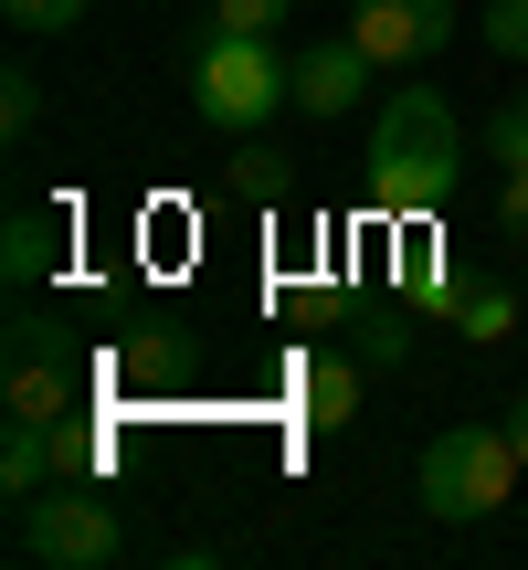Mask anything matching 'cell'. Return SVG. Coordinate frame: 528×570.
I'll return each mask as SVG.
<instances>
[{"label":"cell","mask_w":528,"mask_h":570,"mask_svg":"<svg viewBox=\"0 0 528 570\" xmlns=\"http://www.w3.org/2000/svg\"><path fill=\"white\" fill-rule=\"evenodd\" d=\"M11 550L21 560H42V570H106V560H127V518L106 508L96 487H42V497H21L11 508Z\"/></svg>","instance_id":"4"},{"label":"cell","mask_w":528,"mask_h":570,"mask_svg":"<svg viewBox=\"0 0 528 570\" xmlns=\"http://www.w3.org/2000/svg\"><path fill=\"white\" fill-rule=\"evenodd\" d=\"M454 338H476V348H497V338H508V327H518V285L508 275H466V296H454Z\"/></svg>","instance_id":"11"},{"label":"cell","mask_w":528,"mask_h":570,"mask_svg":"<svg viewBox=\"0 0 528 570\" xmlns=\"http://www.w3.org/2000/svg\"><path fill=\"white\" fill-rule=\"evenodd\" d=\"M233 190H254V202H264V190H285V159L264 138H244V148H233Z\"/></svg>","instance_id":"16"},{"label":"cell","mask_w":528,"mask_h":570,"mask_svg":"<svg viewBox=\"0 0 528 570\" xmlns=\"http://www.w3.org/2000/svg\"><path fill=\"white\" fill-rule=\"evenodd\" d=\"M412 306H370V317H360V348H370V360H402V338H412Z\"/></svg>","instance_id":"19"},{"label":"cell","mask_w":528,"mask_h":570,"mask_svg":"<svg viewBox=\"0 0 528 570\" xmlns=\"http://www.w3.org/2000/svg\"><path fill=\"white\" fill-rule=\"evenodd\" d=\"M391 296H402L412 317H454V296H466V265H454L444 244H402V275H391Z\"/></svg>","instance_id":"9"},{"label":"cell","mask_w":528,"mask_h":570,"mask_svg":"<svg viewBox=\"0 0 528 570\" xmlns=\"http://www.w3.org/2000/svg\"><path fill=\"white\" fill-rule=\"evenodd\" d=\"M285 11H296V0H212V21H233V32H275Z\"/></svg>","instance_id":"20"},{"label":"cell","mask_w":528,"mask_h":570,"mask_svg":"<svg viewBox=\"0 0 528 570\" xmlns=\"http://www.w3.org/2000/svg\"><path fill=\"white\" fill-rule=\"evenodd\" d=\"M497 244L528 254V169H508V180H497Z\"/></svg>","instance_id":"17"},{"label":"cell","mask_w":528,"mask_h":570,"mask_svg":"<svg viewBox=\"0 0 528 570\" xmlns=\"http://www.w3.org/2000/svg\"><path fill=\"white\" fill-rule=\"evenodd\" d=\"M487 42L508 63H528V0H487Z\"/></svg>","instance_id":"18"},{"label":"cell","mask_w":528,"mask_h":570,"mask_svg":"<svg viewBox=\"0 0 528 570\" xmlns=\"http://www.w3.org/2000/svg\"><path fill=\"white\" fill-rule=\"evenodd\" d=\"M0 402L32 412V423H85V360H11Z\"/></svg>","instance_id":"7"},{"label":"cell","mask_w":528,"mask_h":570,"mask_svg":"<svg viewBox=\"0 0 528 570\" xmlns=\"http://www.w3.org/2000/svg\"><path fill=\"white\" fill-rule=\"evenodd\" d=\"M349 412H360V370H349V360H327V348H317V360L296 370V423H306V433H339Z\"/></svg>","instance_id":"10"},{"label":"cell","mask_w":528,"mask_h":570,"mask_svg":"<svg viewBox=\"0 0 528 570\" xmlns=\"http://www.w3.org/2000/svg\"><path fill=\"white\" fill-rule=\"evenodd\" d=\"M349 32L381 63H433L454 42V0H349Z\"/></svg>","instance_id":"5"},{"label":"cell","mask_w":528,"mask_h":570,"mask_svg":"<svg viewBox=\"0 0 528 570\" xmlns=\"http://www.w3.org/2000/svg\"><path fill=\"white\" fill-rule=\"evenodd\" d=\"M454 180H466V117H454V96H433V85L381 96V117H370V202L433 212V202H454Z\"/></svg>","instance_id":"1"},{"label":"cell","mask_w":528,"mask_h":570,"mask_svg":"<svg viewBox=\"0 0 528 570\" xmlns=\"http://www.w3.org/2000/svg\"><path fill=\"white\" fill-rule=\"evenodd\" d=\"M487 159H497V169H528V96H508V106L487 117Z\"/></svg>","instance_id":"13"},{"label":"cell","mask_w":528,"mask_h":570,"mask_svg":"<svg viewBox=\"0 0 528 570\" xmlns=\"http://www.w3.org/2000/svg\"><path fill=\"white\" fill-rule=\"evenodd\" d=\"M53 223H42V212H11V223H0V285H42L53 275Z\"/></svg>","instance_id":"12"},{"label":"cell","mask_w":528,"mask_h":570,"mask_svg":"<svg viewBox=\"0 0 528 570\" xmlns=\"http://www.w3.org/2000/svg\"><path fill=\"white\" fill-rule=\"evenodd\" d=\"M0 11H11V32H75L96 0H0Z\"/></svg>","instance_id":"14"},{"label":"cell","mask_w":528,"mask_h":570,"mask_svg":"<svg viewBox=\"0 0 528 570\" xmlns=\"http://www.w3.org/2000/svg\"><path fill=\"white\" fill-rule=\"evenodd\" d=\"M497 423H508V444H518V465H528V391H518L508 412H497Z\"/></svg>","instance_id":"21"},{"label":"cell","mask_w":528,"mask_h":570,"mask_svg":"<svg viewBox=\"0 0 528 570\" xmlns=\"http://www.w3.org/2000/svg\"><path fill=\"white\" fill-rule=\"evenodd\" d=\"M518 475H528V465H518L508 423H454V433H433V444H423L412 497H423V518H444V529H476V518L508 508Z\"/></svg>","instance_id":"3"},{"label":"cell","mask_w":528,"mask_h":570,"mask_svg":"<svg viewBox=\"0 0 528 570\" xmlns=\"http://www.w3.org/2000/svg\"><path fill=\"white\" fill-rule=\"evenodd\" d=\"M370 75H381V53H370L360 32H317L296 53V106L306 117H349V106L370 96Z\"/></svg>","instance_id":"6"},{"label":"cell","mask_w":528,"mask_h":570,"mask_svg":"<svg viewBox=\"0 0 528 570\" xmlns=\"http://www.w3.org/2000/svg\"><path fill=\"white\" fill-rule=\"evenodd\" d=\"M190 106L223 138H254L275 106H296V53H275V32H233V21H202L190 32Z\"/></svg>","instance_id":"2"},{"label":"cell","mask_w":528,"mask_h":570,"mask_svg":"<svg viewBox=\"0 0 528 570\" xmlns=\"http://www.w3.org/2000/svg\"><path fill=\"white\" fill-rule=\"evenodd\" d=\"M0 127H11V138H32V127H42V85L21 75V63L0 75Z\"/></svg>","instance_id":"15"},{"label":"cell","mask_w":528,"mask_h":570,"mask_svg":"<svg viewBox=\"0 0 528 570\" xmlns=\"http://www.w3.org/2000/svg\"><path fill=\"white\" fill-rule=\"evenodd\" d=\"M63 475V423H32V412H11V433H0V497H42Z\"/></svg>","instance_id":"8"}]
</instances>
